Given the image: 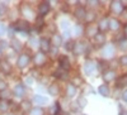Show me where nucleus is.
<instances>
[{
	"label": "nucleus",
	"mask_w": 127,
	"mask_h": 115,
	"mask_svg": "<svg viewBox=\"0 0 127 115\" xmlns=\"http://www.w3.org/2000/svg\"><path fill=\"white\" fill-rule=\"evenodd\" d=\"M85 49H87V44L84 43V42H78V43L74 44V48H72L74 53H76V55L84 53V52H85Z\"/></svg>",
	"instance_id": "f257e3e1"
},
{
	"label": "nucleus",
	"mask_w": 127,
	"mask_h": 115,
	"mask_svg": "<svg viewBox=\"0 0 127 115\" xmlns=\"http://www.w3.org/2000/svg\"><path fill=\"white\" fill-rule=\"evenodd\" d=\"M29 63V56L28 55H20L18 61H17V65L19 68H24Z\"/></svg>",
	"instance_id": "f03ea898"
},
{
	"label": "nucleus",
	"mask_w": 127,
	"mask_h": 115,
	"mask_svg": "<svg viewBox=\"0 0 127 115\" xmlns=\"http://www.w3.org/2000/svg\"><path fill=\"white\" fill-rule=\"evenodd\" d=\"M113 53H114V47L112 44H107L102 51V55L104 58H111L113 56Z\"/></svg>",
	"instance_id": "7ed1b4c3"
},
{
	"label": "nucleus",
	"mask_w": 127,
	"mask_h": 115,
	"mask_svg": "<svg viewBox=\"0 0 127 115\" xmlns=\"http://www.w3.org/2000/svg\"><path fill=\"white\" fill-rule=\"evenodd\" d=\"M111 9L114 14H121L122 10H123V5H122V1H112V5H111Z\"/></svg>",
	"instance_id": "20e7f679"
},
{
	"label": "nucleus",
	"mask_w": 127,
	"mask_h": 115,
	"mask_svg": "<svg viewBox=\"0 0 127 115\" xmlns=\"http://www.w3.org/2000/svg\"><path fill=\"white\" fill-rule=\"evenodd\" d=\"M94 68H95V62L94 61H88V62H85V65H84V72H85L87 75H92Z\"/></svg>",
	"instance_id": "39448f33"
},
{
	"label": "nucleus",
	"mask_w": 127,
	"mask_h": 115,
	"mask_svg": "<svg viewBox=\"0 0 127 115\" xmlns=\"http://www.w3.org/2000/svg\"><path fill=\"white\" fill-rule=\"evenodd\" d=\"M15 28L18 30H20V32H27V30L29 29V24H28V22H26V20H19V22L15 24Z\"/></svg>",
	"instance_id": "423d86ee"
},
{
	"label": "nucleus",
	"mask_w": 127,
	"mask_h": 115,
	"mask_svg": "<svg viewBox=\"0 0 127 115\" xmlns=\"http://www.w3.org/2000/svg\"><path fill=\"white\" fill-rule=\"evenodd\" d=\"M38 12H39V14H41V15H46V14L50 12V4H48V1H45V3L39 4Z\"/></svg>",
	"instance_id": "0eeeda50"
},
{
	"label": "nucleus",
	"mask_w": 127,
	"mask_h": 115,
	"mask_svg": "<svg viewBox=\"0 0 127 115\" xmlns=\"http://www.w3.org/2000/svg\"><path fill=\"white\" fill-rule=\"evenodd\" d=\"M60 66H61L62 70H65V71H67L70 68V62H69V58L66 56H61L60 57Z\"/></svg>",
	"instance_id": "6e6552de"
},
{
	"label": "nucleus",
	"mask_w": 127,
	"mask_h": 115,
	"mask_svg": "<svg viewBox=\"0 0 127 115\" xmlns=\"http://www.w3.org/2000/svg\"><path fill=\"white\" fill-rule=\"evenodd\" d=\"M46 62V57H45V53H37L34 56V63L37 66H42Z\"/></svg>",
	"instance_id": "1a4fd4ad"
},
{
	"label": "nucleus",
	"mask_w": 127,
	"mask_h": 115,
	"mask_svg": "<svg viewBox=\"0 0 127 115\" xmlns=\"http://www.w3.org/2000/svg\"><path fill=\"white\" fill-rule=\"evenodd\" d=\"M39 46H41V49L43 52H48L50 51V40L47 38H42L39 40Z\"/></svg>",
	"instance_id": "9d476101"
},
{
	"label": "nucleus",
	"mask_w": 127,
	"mask_h": 115,
	"mask_svg": "<svg viewBox=\"0 0 127 115\" xmlns=\"http://www.w3.org/2000/svg\"><path fill=\"white\" fill-rule=\"evenodd\" d=\"M14 94H15V96H18V97H23V95H24V86L22 85V83H18V85L14 87Z\"/></svg>",
	"instance_id": "9b49d317"
},
{
	"label": "nucleus",
	"mask_w": 127,
	"mask_h": 115,
	"mask_svg": "<svg viewBox=\"0 0 127 115\" xmlns=\"http://www.w3.org/2000/svg\"><path fill=\"white\" fill-rule=\"evenodd\" d=\"M116 77V72L114 71H108V72H105V74H103V80L105 82H111L113 81Z\"/></svg>",
	"instance_id": "f8f14e48"
},
{
	"label": "nucleus",
	"mask_w": 127,
	"mask_h": 115,
	"mask_svg": "<svg viewBox=\"0 0 127 115\" xmlns=\"http://www.w3.org/2000/svg\"><path fill=\"white\" fill-rule=\"evenodd\" d=\"M98 91H99V94H100L102 96L107 97V96L109 95V87H108L107 85H100L99 89H98Z\"/></svg>",
	"instance_id": "ddd939ff"
},
{
	"label": "nucleus",
	"mask_w": 127,
	"mask_h": 115,
	"mask_svg": "<svg viewBox=\"0 0 127 115\" xmlns=\"http://www.w3.org/2000/svg\"><path fill=\"white\" fill-rule=\"evenodd\" d=\"M85 9L84 8H81V6H79L76 10H75V17L78 18V19H84L85 18Z\"/></svg>",
	"instance_id": "4468645a"
},
{
	"label": "nucleus",
	"mask_w": 127,
	"mask_h": 115,
	"mask_svg": "<svg viewBox=\"0 0 127 115\" xmlns=\"http://www.w3.org/2000/svg\"><path fill=\"white\" fill-rule=\"evenodd\" d=\"M66 92H67V96H69V97H72V96L76 94V87L74 86L72 83H69V85H67V90H66Z\"/></svg>",
	"instance_id": "2eb2a0df"
},
{
	"label": "nucleus",
	"mask_w": 127,
	"mask_h": 115,
	"mask_svg": "<svg viewBox=\"0 0 127 115\" xmlns=\"http://www.w3.org/2000/svg\"><path fill=\"white\" fill-rule=\"evenodd\" d=\"M0 68H1V71L5 72V74H9V72H10V65L6 61H1V62H0Z\"/></svg>",
	"instance_id": "dca6fc26"
},
{
	"label": "nucleus",
	"mask_w": 127,
	"mask_h": 115,
	"mask_svg": "<svg viewBox=\"0 0 127 115\" xmlns=\"http://www.w3.org/2000/svg\"><path fill=\"white\" fill-rule=\"evenodd\" d=\"M108 24H109V20L108 19H102L100 20V23H99V29L102 30V32H104V30H107L108 29Z\"/></svg>",
	"instance_id": "f3484780"
},
{
	"label": "nucleus",
	"mask_w": 127,
	"mask_h": 115,
	"mask_svg": "<svg viewBox=\"0 0 127 115\" xmlns=\"http://www.w3.org/2000/svg\"><path fill=\"white\" fill-rule=\"evenodd\" d=\"M52 43L55 44V47H60L61 43H62V38L60 34H55L54 37H52Z\"/></svg>",
	"instance_id": "a211bd4d"
},
{
	"label": "nucleus",
	"mask_w": 127,
	"mask_h": 115,
	"mask_svg": "<svg viewBox=\"0 0 127 115\" xmlns=\"http://www.w3.org/2000/svg\"><path fill=\"white\" fill-rule=\"evenodd\" d=\"M48 92H50V95H52V96H55V95H57V94L60 92V89H59V86L57 85H51L50 87H48Z\"/></svg>",
	"instance_id": "6ab92c4d"
},
{
	"label": "nucleus",
	"mask_w": 127,
	"mask_h": 115,
	"mask_svg": "<svg viewBox=\"0 0 127 115\" xmlns=\"http://www.w3.org/2000/svg\"><path fill=\"white\" fill-rule=\"evenodd\" d=\"M108 28H111L112 30H117V29L120 28V22H118V20H116V19H112V20H109Z\"/></svg>",
	"instance_id": "aec40b11"
},
{
	"label": "nucleus",
	"mask_w": 127,
	"mask_h": 115,
	"mask_svg": "<svg viewBox=\"0 0 127 115\" xmlns=\"http://www.w3.org/2000/svg\"><path fill=\"white\" fill-rule=\"evenodd\" d=\"M94 39H95V42H97V44H103L105 37H104L103 33H97V34L94 36Z\"/></svg>",
	"instance_id": "412c9836"
},
{
	"label": "nucleus",
	"mask_w": 127,
	"mask_h": 115,
	"mask_svg": "<svg viewBox=\"0 0 127 115\" xmlns=\"http://www.w3.org/2000/svg\"><path fill=\"white\" fill-rule=\"evenodd\" d=\"M33 101L37 102V104H47V97H43V96H39V95H36L33 97Z\"/></svg>",
	"instance_id": "4be33fe9"
},
{
	"label": "nucleus",
	"mask_w": 127,
	"mask_h": 115,
	"mask_svg": "<svg viewBox=\"0 0 127 115\" xmlns=\"http://www.w3.org/2000/svg\"><path fill=\"white\" fill-rule=\"evenodd\" d=\"M55 76L56 77H59V78H66L67 77V74H66V71L65 70H57L56 72H55Z\"/></svg>",
	"instance_id": "5701e85b"
},
{
	"label": "nucleus",
	"mask_w": 127,
	"mask_h": 115,
	"mask_svg": "<svg viewBox=\"0 0 127 115\" xmlns=\"http://www.w3.org/2000/svg\"><path fill=\"white\" fill-rule=\"evenodd\" d=\"M9 102L6 100H0V111H8Z\"/></svg>",
	"instance_id": "b1692460"
},
{
	"label": "nucleus",
	"mask_w": 127,
	"mask_h": 115,
	"mask_svg": "<svg viewBox=\"0 0 127 115\" xmlns=\"http://www.w3.org/2000/svg\"><path fill=\"white\" fill-rule=\"evenodd\" d=\"M12 47H13L15 51H20V49H22V43H20L19 40H17V39H13V42H12Z\"/></svg>",
	"instance_id": "393cba45"
},
{
	"label": "nucleus",
	"mask_w": 127,
	"mask_h": 115,
	"mask_svg": "<svg viewBox=\"0 0 127 115\" xmlns=\"http://www.w3.org/2000/svg\"><path fill=\"white\" fill-rule=\"evenodd\" d=\"M95 32H97V29H95L93 25H90V27H88V28H87V34H88L89 37H94L95 34H97Z\"/></svg>",
	"instance_id": "a878e982"
},
{
	"label": "nucleus",
	"mask_w": 127,
	"mask_h": 115,
	"mask_svg": "<svg viewBox=\"0 0 127 115\" xmlns=\"http://www.w3.org/2000/svg\"><path fill=\"white\" fill-rule=\"evenodd\" d=\"M42 114H43V110L41 108H34L31 110V115H42Z\"/></svg>",
	"instance_id": "bb28decb"
},
{
	"label": "nucleus",
	"mask_w": 127,
	"mask_h": 115,
	"mask_svg": "<svg viewBox=\"0 0 127 115\" xmlns=\"http://www.w3.org/2000/svg\"><path fill=\"white\" fill-rule=\"evenodd\" d=\"M95 18V15H94V13H88V14H85V20L88 23H90L92 20Z\"/></svg>",
	"instance_id": "cd10ccee"
},
{
	"label": "nucleus",
	"mask_w": 127,
	"mask_h": 115,
	"mask_svg": "<svg viewBox=\"0 0 127 115\" xmlns=\"http://www.w3.org/2000/svg\"><path fill=\"white\" fill-rule=\"evenodd\" d=\"M83 32V28L80 25H75V28H74V33H75V36H80Z\"/></svg>",
	"instance_id": "c85d7f7f"
},
{
	"label": "nucleus",
	"mask_w": 127,
	"mask_h": 115,
	"mask_svg": "<svg viewBox=\"0 0 127 115\" xmlns=\"http://www.w3.org/2000/svg\"><path fill=\"white\" fill-rule=\"evenodd\" d=\"M59 108H60V106H59V102H56L55 105L51 108V111L54 113V115H57V114H59Z\"/></svg>",
	"instance_id": "c756f323"
},
{
	"label": "nucleus",
	"mask_w": 127,
	"mask_h": 115,
	"mask_svg": "<svg viewBox=\"0 0 127 115\" xmlns=\"http://www.w3.org/2000/svg\"><path fill=\"white\" fill-rule=\"evenodd\" d=\"M6 42L5 40H1V42H0V55H1L3 53V52H4V49L6 48Z\"/></svg>",
	"instance_id": "7c9ffc66"
},
{
	"label": "nucleus",
	"mask_w": 127,
	"mask_h": 115,
	"mask_svg": "<svg viewBox=\"0 0 127 115\" xmlns=\"http://www.w3.org/2000/svg\"><path fill=\"white\" fill-rule=\"evenodd\" d=\"M120 62L123 65V66H127V55H125V56H122L121 57V59H120Z\"/></svg>",
	"instance_id": "2f4dec72"
},
{
	"label": "nucleus",
	"mask_w": 127,
	"mask_h": 115,
	"mask_svg": "<svg viewBox=\"0 0 127 115\" xmlns=\"http://www.w3.org/2000/svg\"><path fill=\"white\" fill-rule=\"evenodd\" d=\"M5 32H6V28H5V25H4L3 23H0V36L4 34Z\"/></svg>",
	"instance_id": "473e14b6"
},
{
	"label": "nucleus",
	"mask_w": 127,
	"mask_h": 115,
	"mask_svg": "<svg viewBox=\"0 0 127 115\" xmlns=\"http://www.w3.org/2000/svg\"><path fill=\"white\" fill-rule=\"evenodd\" d=\"M29 43H31L32 47H37V39H36V38H31Z\"/></svg>",
	"instance_id": "72a5a7b5"
},
{
	"label": "nucleus",
	"mask_w": 127,
	"mask_h": 115,
	"mask_svg": "<svg viewBox=\"0 0 127 115\" xmlns=\"http://www.w3.org/2000/svg\"><path fill=\"white\" fill-rule=\"evenodd\" d=\"M61 27H62V29H67L69 28V22L67 20H64V22L61 23Z\"/></svg>",
	"instance_id": "f704fd0d"
},
{
	"label": "nucleus",
	"mask_w": 127,
	"mask_h": 115,
	"mask_svg": "<svg viewBox=\"0 0 127 115\" xmlns=\"http://www.w3.org/2000/svg\"><path fill=\"white\" fill-rule=\"evenodd\" d=\"M23 10L26 12L24 14H26L27 17H32V14H31V13H32V10H31V9H28V8H23Z\"/></svg>",
	"instance_id": "c9c22d12"
},
{
	"label": "nucleus",
	"mask_w": 127,
	"mask_h": 115,
	"mask_svg": "<svg viewBox=\"0 0 127 115\" xmlns=\"http://www.w3.org/2000/svg\"><path fill=\"white\" fill-rule=\"evenodd\" d=\"M123 82H127V77H125V76H122V77L120 78L118 85H120V86H121V85H123Z\"/></svg>",
	"instance_id": "e433bc0d"
},
{
	"label": "nucleus",
	"mask_w": 127,
	"mask_h": 115,
	"mask_svg": "<svg viewBox=\"0 0 127 115\" xmlns=\"http://www.w3.org/2000/svg\"><path fill=\"white\" fill-rule=\"evenodd\" d=\"M120 46H121V48H122V49H125V48H127V40H126V39H125V40H122Z\"/></svg>",
	"instance_id": "4c0bfd02"
},
{
	"label": "nucleus",
	"mask_w": 127,
	"mask_h": 115,
	"mask_svg": "<svg viewBox=\"0 0 127 115\" xmlns=\"http://www.w3.org/2000/svg\"><path fill=\"white\" fill-rule=\"evenodd\" d=\"M65 47H66V49H72V48H74V43H71V42H67Z\"/></svg>",
	"instance_id": "58836bf2"
},
{
	"label": "nucleus",
	"mask_w": 127,
	"mask_h": 115,
	"mask_svg": "<svg viewBox=\"0 0 127 115\" xmlns=\"http://www.w3.org/2000/svg\"><path fill=\"white\" fill-rule=\"evenodd\" d=\"M6 89V83L4 81H0V90H5Z\"/></svg>",
	"instance_id": "ea45409f"
},
{
	"label": "nucleus",
	"mask_w": 127,
	"mask_h": 115,
	"mask_svg": "<svg viewBox=\"0 0 127 115\" xmlns=\"http://www.w3.org/2000/svg\"><path fill=\"white\" fill-rule=\"evenodd\" d=\"M22 106H23V108H24L26 110H28V109L31 108V105H29V102H28V101H24V102H23V105H22Z\"/></svg>",
	"instance_id": "a19ab883"
},
{
	"label": "nucleus",
	"mask_w": 127,
	"mask_h": 115,
	"mask_svg": "<svg viewBox=\"0 0 127 115\" xmlns=\"http://www.w3.org/2000/svg\"><path fill=\"white\" fill-rule=\"evenodd\" d=\"M79 102H80V106H84V105H85V104H87V100L81 97V99L79 100Z\"/></svg>",
	"instance_id": "79ce46f5"
},
{
	"label": "nucleus",
	"mask_w": 127,
	"mask_h": 115,
	"mask_svg": "<svg viewBox=\"0 0 127 115\" xmlns=\"http://www.w3.org/2000/svg\"><path fill=\"white\" fill-rule=\"evenodd\" d=\"M26 82L28 83V85H32V82H33V78H32V77H27V78H26Z\"/></svg>",
	"instance_id": "37998d69"
},
{
	"label": "nucleus",
	"mask_w": 127,
	"mask_h": 115,
	"mask_svg": "<svg viewBox=\"0 0 127 115\" xmlns=\"http://www.w3.org/2000/svg\"><path fill=\"white\" fill-rule=\"evenodd\" d=\"M122 99H123L125 101H127V90L123 91V94H122Z\"/></svg>",
	"instance_id": "c03bdc74"
},
{
	"label": "nucleus",
	"mask_w": 127,
	"mask_h": 115,
	"mask_svg": "<svg viewBox=\"0 0 127 115\" xmlns=\"http://www.w3.org/2000/svg\"><path fill=\"white\" fill-rule=\"evenodd\" d=\"M9 36H10V37L14 36V28H13V27H10V29H9Z\"/></svg>",
	"instance_id": "a18cd8bd"
},
{
	"label": "nucleus",
	"mask_w": 127,
	"mask_h": 115,
	"mask_svg": "<svg viewBox=\"0 0 127 115\" xmlns=\"http://www.w3.org/2000/svg\"><path fill=\"white\" fill-rule=\"evenodd\" d=\"M4 12H5V8L0 6V17H1V15H4Z\"/></svg>",
	"instance_id": "49530a36"
},
{
	"label": "nucleus",
	"mask_w": 127,
	"mask_h": 115,
	"mask_svg": "<svg viewBox=\"0 0 127 115\" xmlns=\"http://www.w3.org/2000/svg\"><path fill=\"white\" fill-rule=\"evenodd\" d=\"M56 53H57V49H56V48H55V49H52V55H54V56H55Z\"/></svg>",
	"instance_id": "de8ad7c7"
},
{
	"label": "nucleus",
	"mask_w": 127,
	"mask_h": 115,
	"mask_svg": "<svg viewBox=\"0 0 127 115\" xmlns=\"http://www.w3.org/2000/svg\"><path fill=\"white\" fill-rule=\"evenodd\" d=\"M125 33H126V36H127V24L125 25Z\"/></svg>",
	"instance_id": "09e8293b"
},
{
	"label": "nucleus",
	"mask_w": 127,
	"mask_h": 115,
	"mask_svg": "<svg viewBox=\"0 0 127 115\" xmlns=\"http://www.w3.org/2000/svg\"><path fill=\"white\" fill-rule=\"evenodd\" d=\"M122 115H127V111H125V113H122Z\"/></svg>",
	"instance_id": "8fccbe9b"
}]
</instances>
